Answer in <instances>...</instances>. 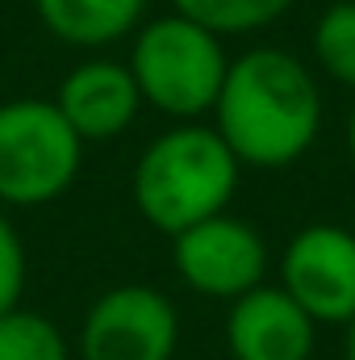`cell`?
Listing matches in <instances>:
<instances>
[{
    "label": "cell",
    "mask_w": 355,
    "mask_h": 360,
    "mask_svg": "<svg viewBox=\"0 0 355 360\" xmlns=\"http://www.w3.org/2000/svg\"><path fill=\"white\" fill-rule=\"evenodd\" d=\"M322 84L288 46H251L230 59L209 126L243 168L284 172L301 164L322 134Z\"/></svg>",
    "instance_id": "6da1fadb"
},
{
    "label": "cell",
    "mask_w": 355,
    "mask_h": 360,
    "mask_svg": "<svg viewBox=\"0 0 355 360\" xmlns=\"http://www.w3.org/2000/svg\"><path fill=\"white\" fill-rule=\"evenodd\" d=\"M239 184L243 164L209 122H172L142 147L130 172V197L147 226L176 239L180 231L226 214Z\"/></svg>",
    "instance_id": "7a4b0ae2"
},
{
    "label": "cell",
    "mask_w": 355,
    "mask_h": 360,
    "mask_svg": "<svg viewBox=\"0 0 355 360\" xmlns=\"http://www.w3.org/2000/svg\"><path fill=\"white\" fill-rule=\"evenodd\" d=\"M126 68L147 109L168 122H205L222 96L230 51L226 38L172 8L134 30Z\"/></svg>",
    "instance_id": "3957f363"
},
{
    "label": "cell",
    "mask_w": 355,
    "mask_h": 360,
    "mask_svg": "<svg viewBox=\"0 0 355 360\" xmlns=\"http://www.w3.org/2000/svg\"><path fill=\"white\" fill-rule=\"evenodd\" d=\"M84 139L51 96L0 101V210H42L72 193Z\"/></svg>",
    "instance_id": "277c9868"
},
{
    "label": "cell",
    "mask_w": 355,
    "mask_h": 360,
    "mask_svg": "<svg viewBox=\"0 0 355 360\" xmlns=\"http://www.w3.org/2000/svg\"><path fill=\"white\" fill-rule=\"evenodd\" d=\"M180 310L155 285H113L80 319V360H176Z\"/></svg>",
    "instance_id": "5b68a950"
},
{
    "label": "cell",
    "mask_w": 355,
    "mask_h": 360,
    "mask_svg": "<svg viewBox=\"0 0 355 360\" xmlns=\"http://www.w3.org/2000/svg\"><path fill=\"white\" fill-rule=\"evenodd\" d=\"M172 264L192 293L213 302H239L267 281L272 256L260 226L226 210L180 231L172 239Z\"/></svg>",
    "instance_id": "8992f818"
},
{
    "label": "cell",
    "mask_w": 355,
    "mask_h": 360,
    "mask_svg": "<svg viewBox=\"0 0 355 360\" xmlns=\"http://www.w3.org/2000/svg\"><path fill=\"white\" fill-rule=\"evenodd\" d=\"M276 285L318 327H347L355 319V231L339 222L301 226L280 252Z\"/></svg>",
    "instance_id": "52a82bcc"
},
{
    "label": "cell",
    "mask_w": 355,
    "mask_h": 360,
    "mask_svg": "<svg viewBox=\"0 0 355 360\" xmlns=\"http://www.w3.org/2000/svg\"><path fill=\"white\" fill-rule=\"evenodd\" d=\"M51 101L59 105L67 126L84 139V147L88 143H117L138 122V113L147 109L130 68L117 59H105V55L80 59L59 80Z\"/></svg>",
    "instance_id": "ba28073f"
},
{
    "label": "cell",
    "mask_w": 355,
    "mask_h": 360,
    "mask_svg": "<svg viewBox=\"0 0 355 360\" xmlns=\"http://www.w3.org/2000/svg\"><path fill=\"white\" fill-rule=\"evenodd\" d=\"M318 323L280 289L264 281L226 310L230 360H314Z\"/></svg>",
    "instance_id": "9c48e42d"
},
{
    "label": "cell",
    "mask_w": 355,
    "mask_h": 360,
    "mask_svg": "<svg viewBox=\"0 0 355 360\" xmlns=\"http://www.w3.org/2000/svg\"><path fill=\"white\" fill-rule=\"evenodd\" d=\"M147 8L151 0H34L42 30L76 51H100L134 38V30L147 21Z\"/></svg>",
    "instance_id": "30bf717a"
},
{
    "label": "cell",
    "mask_w": 355,
    "mask_h": 360,
    "mask_svg": "<svg viewBox=\"0 0 355 360\" xmlns=\"http://www.w3.org/2000/svg\"><path fill=\"white\" fill-rule=\"evenodd\" d=\"M172 8L230 42V38L264 34L293 8V0H172Z\"/></svg>",
    "instance_id": "8fae6325"
},
{
    "label": "cell",
    "mask_w": 355,
    "mask_h": 360,
    "mask_svg": "<svg viewBox=\"0 0 355 360\" xmlns=\"http://www.w3.org/2000/svg\"><path fill=\"white\" fill-rule=\"evenodd\" d=\"M309 55L326 80L355 92V0H335L318 13L309 34Z\"/></svg>",
    "instance_id": "7c38bea8"
},
{
    "label": "cell",
    "mask_w": 355,
    "mask_h": 360,
    "mask_svg": "<svg viewBox=\"0 0 355 360\" xmlns=\"http://www.w3.org/2000/svg\"><path fill=\"white\" fill-rule=\"evenodd\" d=\"M0 360H76V348L51 314L17 306L0 314Z\"/></svg>",
    "instance_id": "4fadbf2b"
},
{
    "label": "cell",
    "mask_w": 355,
    "mask_h": 360,
    "mask_svg": "<svg viewBox=\"0 0 355 360\" xmlns=\"http://www.w3.org/2000/svg\"><path fill=\"white\" fill-rule=\"evenodd\" d=\"M25 276H29V256H25V239L13 226V218L0 210V314L21 306L25 293Z\"/></svg>",
    "instance_id": "5bb4252c"
},
{
    "label": "cell",
    "mask_w": 355,
    "mask_h": 360,
    "mask_svg": "<svg viewBox=\"0 0 355 360\" xmlns=\"http://www.w3.org/2000/svg\"><path fill=\"white\" fill-rule=\"evenodd\" d=\"M343 360H355V319L347 323V348H343Z\"/></svg>",
    "instance_id": "9a60e30c"
},
{
    "label": "cell",
    "mask_w": 355,
    "mask_h": 360,
    "mask_svg": "<svg viewBox=\"0 0 355 360\" xmlns=\"http://www.w3.org/2000/svg\"><path fill=\"white\" fill-rule=\"evenodd\" d=\"M347 151H351V164H355V109H351V117H347Z\"/></svg>",
    "instance_id": "2e32d148"
}]
</instances>
